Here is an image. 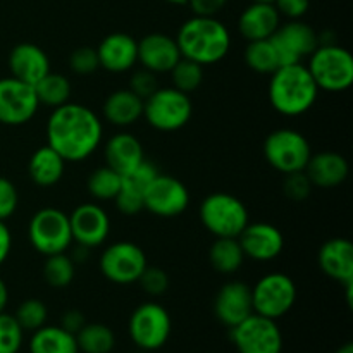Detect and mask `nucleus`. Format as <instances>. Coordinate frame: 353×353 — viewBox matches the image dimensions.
<instances>
[{
    "instance_id": "f257e3e1",
    "label": "nucleus",
    "mask_w": 353,
    "mask_h": 353,
    "mask_svg": "<svg viewBox=\"0 0 353 353\" xmlns=\"http://www.w3.org/2000/svg\"><path fill=\"white\" fill-rule=\"evenodd\" d=\"M103 138L102 119L83 103H64L52 109L47 121V145L65 162L86 161Z\"/></svg>"
},
{
    "instance_id": "37998d69",
    "label": "nucleus",
    "mask_w": 353,
    "mask_h": 353,
    "mask_svg": "<svg viewBox=\"0 0 353 353\" xmlns=\"http://www.w3.org/2000/svg\"><path fill=\"white\" fill-rule=\"evenodd\" d=\"M19 203L17 188L12 181L0 176V221H7L14 216Z\"/></svg>"
},
{
    "instance_id": "bb28decb",
    "label": "nucleus",
    "mask_w": 353,
    "mask_h": 353,
    "mask_svg": "<svg viewBox=\"0 0 353 353\" xmlns=\"http://www.w3.org/2000/svg\"><path fill=\"white\" fill-rule=\"evenodd\" d=\"M103 119L116 128L133 126L143 117V100L130 88L116 90L105 99L102 107Z\"/></svg>"
},
{
    "instance_id": "58836bf2",
    "label": "nucleus",
    "mask_w": 353,
    "mask_h": 353,
    "mask_svg": "<svg viewBox=\"0 0 353 353\" xmlns=\"http://www.w3.org/2000/svg\"><path fill=\"white\" fill-rule=\"evenodd\" d=\"M69 68H71V71L74 72V74H79V76L93 74V72L100 68L97 48L78 47L76 50H72L71 57H69Z\"/></svg>"
},
{
    "instance_id": "393cba45",
    "label": "nucleus",
    "mask_w": 353,
    "mask_h": 353,
    "mask_svg": "<svg viewBox=\"0 0 353 353\" xmlns=\"http://www.w3.org/2000/svg\"><path fill=\"white\" fill-rule=\"evenodd\" d=\"M348 172H350V168H348L347 159L336 152L312 154L305 168V174L309 176L310 183L324 190L343 185L348 178Z\"/></svg>"
},
{
    "instance_id": "423d86ee",
    "label": "nucleus",
    "mask_w": 353,
    "mask_h": 353,
    "mask_svg": "<svg viewBox=\"0 0 353 353\" xmlns=\"http://www.w3.org/2000/svg\"><path fill=\"white\" fill-rule=\"evenodd\" d=\"M193 114V103L188 93L172 86H159L143 100V117L154 130L171 133L185 128Z\"/></svg>"
},
{
    "instance_id": "2f4dec72",
    "label": "nucleus",
    "mask_w": 353,
    "mask_h": 353,
    "mask_svg": "<svg viewBox=\"0 0 353 353\" xmlns=\"http://www.w3.org/2000/svg\"><path fill=\"white\" fill-rule=\"evenodd\" d=\"M76 343L81 353H110L116 347V336L105 324L86 323L76 334Z\"/></svg>"
},
{
    "instance_id": "7c9ffc66",
    "label": "nucleus",
    "mask_w": 353,
    "mask_h": 353,
    "mask_svg": "<svg viewBox=\"0 0 353 353\" xmlns=\"http://www.w3.org/2000/svg\"><path fill=\"white\" fill-rule=\"evenodd\" d=\"M71 92L72 88L69 79L52 71L34 85V93H37L40 105H47L50 109H57V107L68 103L71 99Z\"/></svg>"
},
{
    "instance_id": "f8f14e48",
    "label": "nucleus",
    "mask_w": 353,
    "mask_h": 353,
    "mask_svg": "<svg viewBox=\"0 0 353 353\" xmlns=\"http://www.w3.org/2000/svg\"><path fill=\"white\" fill-rule=\"evenodd\" d=\"M231 341L238 353L283 352V334L278 323L255 312L231 327Z\"/></svg>"
},
{
    "instance_id": "3c124183",
    "label": "nucleus",
    "mask_w": 353,
    "mask_h": 353,
    "mask_svg": "<svg viewBox=\"0 0 353 353\" xmlns=\"http://www.w3.org/2000/svg\"><path fill=\"white\" fill-rule=\"evenodd\" d=\"M164 2L172 3V6H185L186 0H164Z\"/></svg>"
},
{
    "instance_id": "a19ab883",
    "label": "nucleus",
    "mask_w": 353,
    "mask_h": 353,
    "mask_svg": "<svg viewBox=\"0 0 353 353\" xmlns=\"http://www.w3.org/2000/svg\"><path fill=\"white\" fill-rule=\"evenodd\" d=\"M137 283H140L141 290H143L147 295L161 296L168 292L169 276H168V272L162 271V269L150 268V265H147V269L141 272L140 279H138Z\"/></svg>"
},
{
    "instance_id": "4be33fe9",
    "label": "nucleus",
    "mask_w": 353,
    "mask_h": 353,
    "mask_svg": "<svg viewBox=\"0 0 353 353\" xmlns=\"http://www.w3.org/2000/svg\"><path fill=\"white\" fill-rule=\"evenodd\" d=\"M10 76L34 86L50 72V59L34 43H19L9 54Z\"/></svg>"
},
{
    "instance_id": "9b49d317",
    "label": "nucleus",
    "mask_w": 353,
    "mask_h": 353,
    "mask_svg": "<svg viewBox=\"0 0 353 353\" xmlns=\"http://www.w3.org/2000/svg\"><path fill=\"white\" fill-rule=\"evenodd\" d=\"M147 255L133 241H116L102 252L99 261L103 278L116 285H133L147 269Z\"/></svg>"
},
{
    "instance_id": "c03bdc74",
    "label": "nucleus",
    "mask_w": 353,
    "mask_h": 353,
    "mask_svg": "<svg viewBox=\"0 0 353 353\" xmlns=\"http://www.w3.org/2000/svg\"><path fill=\"white\" fill-rule=\"evenodd\" d=\"M274 7L281 17L288 19H300L307 14L310 7V0H274Z\"/></svg>"
},
{
    "instance_id": "a211bd4d",
    "label": "nucleus",
    "mask_w": 353,
    "mask_h": 353,
    "mask_svg": "<svg viewBox=\"0 0 353 353\" xmlns=\"http://www.w3.org/2000/svg\"><path fill=\"white\" fill-rule=\"evenodd\" d=\"M214 314L221 324L234 327L254 314L252 288L243 281H228L221 286L214 299Z\"/></svg>"
},
{
    "instance_id": "2eb2a0df",
    "label": "nucleus",
    "mask_w": 353,
    "mask_h": 353,
    "mask_svg": "<svg viewBox=\"0 0 353 353\" xmlns=\"http://www.w3.org/2000/svg\"><path fill=\"white\" fill-rule=\"evenodd\" d=\"M272 45L278 52L279 64L292 65L309 57L319 45V37L312 26L300 19H290L288 23L279 24L276 33L271 37Z\"/></svg>"
},
{
    "instance_id": "dca6fc26",
    "label": "nucleus",
    "mask_w": 353,
    "mask_h": 353,
    "mask_svg": "<svg viewBox=\"0 0 353 353\" xmlns=\"http://www.w3.org/2000/svg\"><path fill=\"white\" fill-rule=\"evenodd\" d=\"M72 241L86 248L105 243L110 234V217L99 203H81L69 216Z\"/></svg>"
},
{
    "instance_id": "9d476101",
    "label": "nucleus",
    "mask_w": 353,
    "mask_h": 353,
    "mask_svg": "<svg viewBox=\"0 0 353 353\" xmlns=\"http://www.w3.org/2000/svg\"><path fill=\"white\" fill-rule=\"evenodd\" d=\"M296 302V286L285 272H269L252 288L254 312L269 319H281Z\"/></svg>"
},
{
    "instance_id": "ea45409f",
    "label": "nucleus",
    "mask_w": 353,
    "mask_h": 353,
    "mask_svg": "<svg viewBox=\"0 0 353 353\" xmlns=\"http://www.w3.org/2000/svg\"><path fill=\"white\" fill-rule=\"evenodd\" d=\"M314 185L310 183L309 176L305 171L292 172V174H285V181H283V192L293 202H303L312 193Z\"/></svg>"
},
{
    "instance_id": "de8ad7c7",
    "label": "nucleus",
    "mask_w": 353,
    "mask_h": 353,
    "mask_svg": "<svg viewBox=\"0 0 353 353\" xmlns=\"http://www.w3.org/2000/svg\"><path fill=\"white\" fill-rule=\"evenodd\" d=\"M10 250H12V234L6 221H0V265L9 259Z\"/></svg>"
},
{
    "instance_id": "8fccbe9b",
    "label": "nucleus",
    "mask_w": 353,
    "mask_h": 353,
    "mask_svg": "<svg viewBox=\"0 0 353 353\" xmlns=\"http://www.w3.org/2000/svg\"><path fill=\"white\" fill-rule=\"evenodd\" d=\"M334 353H353V343H345L341 345Z\"/></svg>"
},
{
    "instance_id": "aec40b11",
    "label": "nucleus",
    "mask_w": 353,
    "mask_h": 353,
    "mask_svg": "<svg viewBox=\"0 0 353 353\" xmlns=\"http://www.w3.org/2000/svg\"><path fill=\"white\" fill-rule=\"evenodd\" d=\"M159 174L157 168L152 162L143 161L137 169L123 176L121 190L114 199L116 209L124 216H137L143 210L145 193L150 186L152 179Z\"/></svg>"
},
{
    "instance_id": "7ed1b4c3",
    "label": "nucleus",
    "mask_w": 353,
    "mask_h": 353,
    "mask_svg": "<svg viewBox=\"0 0 353 353\" xmlns=\"http://www.w3.org/2000/svg\"><path fill=\"white\" fill-rule=\"evenodd\" d=\"M319 88L312 74L302 62L281 65L271 74L269 102L272 109L286 117H296L309 112L317 102Z\"/></svg>"
},
{
    "instance_id": "6e6552de",
    "label": "nucleus",
    "mask_w": 353,
    "mask_h": 353,
    "mask_svg": "<svg viewBox=\"0 0 353 353\" xmlns=\"http://www.w3.org/2000/svg\"><path fill=\"white\" fill-rule=\"evenodd\" d=\"M264 157L272 169L281 174H292L305 171L307 162L312 157V148L300 131L281 128L265 138Z\"/></svg>"
},
{
    "instance_id": "473e14b6",
    "label": "nucleus",
    "mask_w": 353,
    "mask_h": 353,
    "mask_svg": "<svg viewBox=\"0 0 353 353\" xmlns=\"http://www.w3.org/2000/svg\"><path fill=\"white\" fill-rule=\"evenodd\" d=\"M245 62L252 71L259 72V74H272L276 69L281 68L278 52H276L271 38L248 41L247 48H245Z\"/></svg>"
},
{
    "instance_id": "f3484780",
    "label": "nucleus",
    "mask_w": 353,
    "mask_h": 353,
    "mask_svg": "<svg viewBox=\"0 0 353 353\" xmlns=\"http://www.w3.org/2000/svg\"><path fill=\"white\" fill-rule=\"evenodd\" d=\"M245 259L255 262H271L285 250V236L269 223L247 224L238 236Z\"/></svg>"
},
{
    "instance_id": "20e7f679",
    "label": "nucleus",
    "mask_w": 353,
    "mask_h": 353,
    "mask_svg": "<svg viewBox=\"0 0 353 353\" xmlns=\"http://www.w3.org/2000/svg\"><path fill=\"white\" fill-rule=\"evenodd\" d=\"M307 69L317 88L330 93L345 92L353 83V57L345 47L336 43H321L309 55Z\"/></svg>"
},
{
    "instance_id": "39448f33",
    "label": "nucleus",
    "mask_w": 353,
    "mask_h": 353,
    "mask_svg": "<svg viewBox=\"0 0 353 353\" xmlns=\"http://www.w3.org/2000/svg\"><path fill=\"white\" fill-rule=\"evenodd\" d=\"M200 221L216 238H238L250 223L248 210L238 196L230 193H210L200 205Z\"/></svg>"
},
{
    "instance_id": "0eeeda50",
    "label": "nucleus",
    "mask_w": 353,
    "mask_h": 353,
    "mask_svg": "<svg viewBox=\"0 0 353 353\" xmlns=\"http://www.w3.org/2000/svg\"><path fill=\"white\" fill-rule=\"evenodd\" d=\"M28 240L31 247L45 257L64 254L72 245L69 216L55 207L40 209L28 224Z\"/></svg>"
},
{
    "instance_id": "c9c22d12",
    "label": "nucleus",
    "mask_w": 353,
    "mask_h": 353,
    "mask_svg": "<svg viewBox=\"0 0 353 353\" xmlns=\"http://www.w3.org/2000/svg\"><path fill=\"white\" fill-rule=\"evenodd\" d=\"M171 81L172 88L179 90L183 93H192L202 85L203 81V65H200L199 62L190 61V59L181 57L178 61V64L171 69Z\"/></svg>"
},
{
    "instance_id": "ddd939ff",
    "label": "nucleus",
    "mask_w": 353,
    "mask_h": 353,
    "mask_svg": "<svg viewBox=\"0 0 353 353\" xmlns=\"http://www.w3.org/2000/svg\"><path fill=\"white\" fill-rule=\"evenodd\" d=\"M40 102L34 86L12 78H0V124L23 126L37 116Z\"/></svg>"
},
{
    "instance_id": "a878e982",
    "label": "nucleus",
    "mask_w": 353,
    "mask_h": 353,
    "mask_svg": "<svg viewBox=\"0 0 353 353\" xmlns=\"http://www.w3.org/2000/svg\"><path fill=\"white\" fill-rule=\"evenodd\" d=\"M103 157L107 162L105 165L124 176L137 169L145 161L143 145L134 134L126 133V131L117 133L107 140L105 148H103Z\"/></svg>"
},
{
    "instance_id": "c85d7f7f",
    "label": "nucleus",
    "mask_w": 353,
    "mask_h": 353,
    "mask_svg": "<svg viewBox=\"0 0 353 353\" xmlns=\"http://www.w3.org/2000/svg\"><path fill=\"white\" fill-rule=\"evenodd\" d=\"M30 353H79V348L74 334L61 326L45 324L31 334Z\"/></svg>"
},
{
    "instance_id": "412c9836",
    "label": "nucleus",
    "mask_w": 353,
    "mask_h": 353,
    "mask_svg": "<svg viewBox=\"0 0 353 353\" xmlns=\"http://www.w3.org/2000/svg\"><path fill=\"white\" fill-rule=\"evenodd\" d=\"M100 68L119 74L131 71L138 62V41L128 33H110L97 47Z\"/></svg>"
},
{
    "instance_id": "6ab92c4d",
    "label": "nucleus",
    "mask_w": 353,
    "mask_h": 353,
    "mask_svg": "<svg viewBox=\"0 0 353 353\" xmlns=\"http://www.w3.org/2000/svg\"><path fill=\"white\" fill-rule=\"evenodd\" d=\"M181 59L176 38L169 37L165 33H150L145 34L138 41V62L141 68L155 72V74H164L171 72V69L178 64Z\"/></svg>"
},
{
    "instance_id": "b1692460",
    "label": "nucleus",
    "mask_w": 353,
    "mask_h": 353,
    "mask_svg": "<svg viewBox=\"0 0 353 353\" xmlns=\"http://www.w3.org/2000/svg\"><path fill=\"white\" fill-rule=\"evenodd\" d=\"M317 262L327 278L341 285L353 281V245L347 238H333L323 243Z\"/></svg>"
},
{
    "instance_id": "79ce46f5",
    "label": "nucleus",
    "mask_w": 353,
    "mask_h": 353,
    "mask_svg": "<svg viewBox=\"0 0 353 353\" xmlns=\"http://www.w3.org/2000/svg\"><path fill=\"white\" fill-rule=\"evenodd\" d=\"M128 88L134 93V95L140 97L141 100L148 99L155 90L159 88V81H157V74L148 69L141 68L137 69V71L131 74L130 78V86Z\"/></svg>"
},
{
    "instance_id": "09e8293b",
    "label": "nucleus",
    "mask_w": 353,
    "mask_h": 353,
    "mask_svg": "<svg viewBox=\"0 0 353 353\" xmlns=\"http://www.w3.org/2000/svg\"><path fill=\"white\" fill-rule=\"evenodd\" d=\"M7 303H9V288H7L6 281L0 278V314L6 312Z\"/></svg>"
},
{
    "instance_id": "f704fd0d",
    "label": "nucleus",
    "mask_w": 353,
    "mask_h": 353,
    "mask_svg": "<svg viewBox=\"0 0 353 353\" xmlns=\"http://www.w3.org/2000/svg\"><path fill=\"white\" fill-rule=\"evenodd\" d=\"M121 181H123V176L119 172L110 169L109 165H102L88 176L86 188L95 200H100V202L112 200L114 202L121 190Z\"/></svg>"
},
{
    "instance_id": "5701e85b",
    "label": "nucleus",
    "mask_w": 353,
    "mask_h": 353,
    "mask_svg": "<svg viewBox=\"0 0 353 353\" xmlns=\"http://www.w3.org/2000/svg\"><path fill=\"white\" fill-rule=\"evenodd\" d=\"M281 24L272 2H252L238 17V31L247 41L268 40Z\"/></svg>"
},
{
    "instance_id": "e433bc0d",
    "label": "nucleus",
    "mask_w": 353,
    "mask_h": 353,
    "mask_svg": "<svg viewBox=\"0 0 353 353\" xmlns=\"http://www.w3.org/2000/svg\"><path fill=\"white\" fill-rule=\"evenodd\" d=\"M16 321L23 331H37L47 324L48 319V309L41 300L38 299H28L17 307L16 314H14Z\"/></svg>"
},
{
    "instance_id": "72a5a7b5",
    "label": "nucleus",
    "mask_w": 353,
    "mask_h": 353,
    "mask_svg": "<svg viewBox=\"0 0 353 353\" xmlns=\"http://www.w3.org/2000/svg\"><path fill=\"white\" fill-rule=\"evenodd\" d=\"M76 262L71 255L55 254L48 255L43 264V279L48 286L55 290H64L74 281Z\"/></svg>"
},
{
    "instance_id": "49530a36",
    "label": "nucleus",
    "mask_w": 353,
    "mask_h": 353,
    "mask_svg": "<svg viewBox=\"0 0 353 353\" xmlns=\"http://www.w3.org/2000/svg\"><path fill=\"white\" fill-rule=\"evenodd\" d=\"M86 324V319L85 316H83V312H79V310H68V312L62 314L61 317V324L59 326L62 327V330H65L68 333L71 334H78L79 330H81L83 326Z\"/></svg>"
},
{
    "instance_id": "c756f323",
    "label": "nucleus",
    "mask_w": 353,
    "mask_h": 353,
    "mask_svg": "<svg viewBox=\"0 0 353 353\" xmlns=\"http://www.w3.org/2000/svg\"><path fill=\"white\" fill-rule=\"evenodd\" d=\"M209 262L221 274H234L245 262L238 238H216L209 250Z\"/></svg>"
},
{
    "instance_id": "cd10ccee",
    "label": "nucleus",
    "mask_w": 353,
    "mask_h": 353,
    "mask_svg": "<svg viewBox=\"0 0 353 353\" xmlns=\"http://www.w3.org/2000/svg\"><path fill=\"white\" fill-rule=\"evenodd\" d=\"M31 181L41 188L57 185L65 172V161L61 154L48 145L37 148L28 164Z\"/></svg>"
},
{
    "instance_id": "1a4fd4ad",
    "label": "nucleus",
    "mask_w": 353,
    "mask_h": 353,
    "mask_svg": "<svg viewBox=\"0 0 353 353\" xmlns=\"http://www.w3.org/2000/svg\"><path fill=\"white\" fill-rule=\"evenodd\" d=\"M172 331V321L165 307L155 302H145L133 310L128 323L131 341L145 352H155L168 343Z\"/></svg>"
},
{
    "instance_id": "a18cd8bd",
    "label": "nucleus",
    "mask_w": 353,
    "mask_h": 353,
    "mask_svg": "<svg viewBox=\"0 0 353 353\" xmlns=\"http://www.w3.org/2000/svg\"><path fill=\"white\" fill-rule=\"evenodd\" d=\"M186 3H190L195 16L216 17V14L224 9L228 0H186Z\"/></svg>"
},
{
    "instance_id": "4468645a",
    "label": "nucleus",
    "mask_w": 353,
    "mask_h": 353,
    "mask_svg": "<svg viewBox=\"0 0 353 353\" xmlns=\"http://www.w3.org/2000/svg\"><path fill=\"white\" fill-rule=\"evenodd\" d=\"M190 205V192L185 183L178 178L159 172L152 179L147 193H145L143 209L154 214L157 217L171 219L178 217L188 209Z\"/></svg>"
},
{
    "instance_id": "603ef678",
    "label": "nucleus",
    "mask_w": 353,
    "mask_h": 353,
    "mask_svg": "<svg viewBox=\"0 0 353 353\" xmlns=\"http://www.w3.org/2000/svg\"><path fill=\"white\" fill-rule=\"evenodd\" d=\"M252 2H274V0H252Z\"/></svg>"
},
{
    "instance_id": "4c0bfd02",
    "label": "nucleus",
    "mask_w": 353,
    "mask_h": 353,
    "mask_svg": "<svg viewBox=\"0 0 353 353\" xmlns=\"http://www.w3.org/2000/svg\"><path fill=\"white\" fill-rule=\"evenodd\" d=\"M24 331L12 314H0V353H19Z\"/></svg>"
},
{
    "instance_id": "f03ea898",
    "label": "nucleus",
    "mask_w": 353,
    "mask_h": 353,
    "mask_svg": "<svg viewBox=\"0 0 353 353\" xmlns=\"http://www.w3.org/2000/svg\"><path fill=\"white\" fill-rule=\"evenodd\" d=\"M181 57L200 65L217 64L231 48L230 30L216 17L193 16L181 24L176 37Z\"/></svg>"
}]
</instances>
